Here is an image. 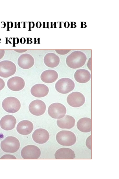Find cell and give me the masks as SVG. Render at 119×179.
<instances>
[{"instance_id":"cell-1","label":"cell","mask_w":119,"mask_h":179,"mask_svg":"<svg viewBox=\"0 0 119 179\" xmlns=\"http://www.w3.org/2000/svg\"><path fill=\"white\" fill-rule=\"evenodd\" d=\"M87 60L85 54L80 51L72 52L67 57L66 62L67 66L72 69H75L83 66Z\"/></svg>"},{"instance_id":"cell-2","label":"cell","mask_w":119,"mask_h":179,"mask_svg":"<svg viewBox=\"0 0 119 179\" xmlns=\"http://www.w3.org/2000/svg\"><path fill=\"white\" fill-rule=\"evenodd\" d=\"M56 139L59 144L67 146L73 145L76 140L75 134L71 131L67 130H62L59 132L56 135Z\"/></svg>"},{"instance_id":"cell-3","label":"cell","mask_w":119,"mask_h":179,"mask_svg":"<svg viewBox=\"0 0 119 179\" xmlns=\"http://www.w3.org/2000/svg\"><path fill=\"white\" fill-rule=\"evenodd\" d=\"M20 146V143L19 140L13 136L7 137L1 143V149L6 152H15L18 150Z\"/></svg>"},{"instance_id":"cell-4","label":"cell","mask_w":119,"mask_h":179,"mask_svg":"<svg viewBox=\"0 0 119 179\" xmlns=\"http://www.w3.org/2000/svg\"><path fill=\"white\" fill-rule=\"evenodd\" d=\"M75 86V83L72 79L65 78L60 79L56 83L55 88L59 92L66 94L72 91Z\"/></svg>"},{"instance_id":"cell-5","label":"cell","mask_w":119,"mask_h":179,"mask_svg":"<svg viewBox=\"0 0 119 179\" xmlns=\"http://www.w3.org/2000/svg\"><path fill=\"white\" fill-rule=\"evenodd\" d=\"M4 110L10 113H15L20 109L21 104L17 98L13 97H9L4 99L2 103Z\"/></svg>"},{"instance_id":"cell-6","label":"cell","mask_w":119,"mask_h":179,"mask_svg":"<svg viewBox=\"0 0 119 179\" xmlns=\"http://www.w3.org/2000/svg\"><path fill=\"white\" fill-rule=\"evenodd\" d=\"M66 109L63 104L59 103H55L48 107V112L49 115L54 119L63 118L66 113Z\"/></svg>"},{"instance_id":"cell-7","label":"cell","mask_w":119,"mask_h":179,"mask_svg":"<svg viewBox=\"0 0 119 179\" xmlns=\"http://www.w3.org/2000/svg\"><path fill=\"white\" fill-rule=\"evenodd\" d=\"M16 70V66L12 62L4 60L0 62V76L9 77L15 74Z\"/></svg>"},{"instance_id":"cell-8","label":"cell","mask_w":119,"mask_h":179,"mask_svg":"<svg viewBox=\"0 0 119 179\" xmlns=\"http://www.w3.org/2000/svg\"><path fill=\"white\" fill-rule=\"evenodd\" d=\"M40 154L39 148L34 145L26 146L22 149L21 152V156L24 159H37Z\"/></svg>"},{"instance_id":"cell-9","label":"cell","mask_w":119,"mask_h":179,"mask_svg":"<svg viewBox=\"0 0 119 179\" xmlns=\"http://www.w3.org/2000/svg\"><path fill=\"white\" fill-rule=\"evenodd\" d=\"M67 101L68 104L73 107H79L82 106L85 102V98L83 95L78 92H74L67 96Z\"/></svg>"},{"instance_id":"cell-10","label":"cell","mask_w":119,"mask_h":179,"mask_svg":"<svg viewBox=\"0 0 119 179\" xmlns=\"http://www.w3.org/2000/svg\"><path fill=\"white\" fill-rule=\"evenodd\" d=\"M46 106L45 103L40 100H35L32 101L29 104V109L32 114L40 116L45 112Z\"/></svg>"},{"instance_id":"cell-11","label":"cell","mask_w":119,"mask_h":179,"mask_svg":"<svg viewBox=\"0 0 119 179\" xmlns=\"http://www.w3.org/2000/svg\"><path fill=\"white\" fill-rule=\"evenodd\" d=\"M8 88L14 91H20L24 88L25 85L24 80L19 76H14L10 78L7 83Z\"/></svg>"},{"instance_id":"cell-12","label":"cell","mask_w":119,"mask_h":179,"mask_svg":"<svg viewBox=\"0 0 119 179\" xmlns=\"http://www.w3.org/2000/svg\"><path fill=\"white\" fill-rule=\"evenodd\" d=\"M33 57L30 54L24 53L21 55L18 60V64L21 68L25 69L32 67L34 64Z\"/></svg>"},{"instance_id":"cell-13","label":"cell","mask_w":119,"mask_h":179,"mask_svg":"<svg viewBox=\"0 0 119 179\" xmlns=\"http://www.w3.org/2000/svg\"><path fill=\"white\" fill-rule=\"evenodd\" d=\"M33 141L39 144L44 143L48 140L49 135L46 129L40 128L35 130L32 135Z\"/></svg>"},{"instance_id":"cell-14","label":"cell","mask_w":119,"mask_h":179,"mask_svg":"<svg viewBox=\"0 0 119 179\" xmlns=\"http://www.w3.org/2000/svg\"><path fill=\"white\" fill-rule=\"evenodd\" d=\"M16 120L13 116L7 115L2 118L0 121L1 128L5 130H10L15 127Z\"/></svg>"},{"instance_id":"cell-15","label":"cell","mask_w":119,"mask_h":179,"mask_svg":"<svg viewBox=\"0 0 119 179\" xmlns=\"http://www.w3.org/2000/svg\"><path fill=\"white\" fill-rule=\"evenodd\" d=\"M49 89L46 85L38 84L31 88V93L32 95L37 98H41L47 95L49 92Z\"/></svg>"},{"instance_id":"cell-16","label":"cell","mask_w":119,"mask_h":179,"mask_svg":"<svg viewBox=\"0 0 119 179\" xmlns=\"http://www.w3.org/2000/svg\"><path fill=\"white\" fill-rule=\"evenodd\" d=\"M33 123L30 121L26 120L20 122L18 124L16 130L20 134L27 135L30 134L33 129Z\"/></svg>"},{"instance_id":"cell-17","label":"cell","mask_w":119,"mask_h":179,"mask_svg":"<svg viewBox=\"0 0 119 179\" xmlns=\"http://www.w3.org/2000/svg\"><path fill=\"white\" fill-rule=\"evenodd\" d=\"M75 120L72 116L68 115L58 119L57 121V126L62 129H71L74 127Z\"/></svg>"},{"instance_id":"cell-18","label":"cell","mask_w":119,"mask_h":179,"mask_svg":"<svg viewBox=\"0 0 119 179\" xmlns=\"http://www.w3.org/2000/svg\"><path fill=\"white\" fill-rule=\"evenodd\" d=\"M43 60L45 64L50 68L57 67L60 63V58L59 56L53 53H49L46 54Z\"/></svg>"},{"instance_id":"cell-19","label":"cell","mask_w":119,"mask_h":179,"mask_svg":"<svg viewBox=\"0 0 119 179\" xmlns=\"http://www.w3.org/2000/svg\"><path fill=\"white\" fill-rule=\"evenodd\" d=\"M57 159H73L75 157L74 152L71 149L62 148L58 149L55 154Z\"/></svg>"},{"instance_id":"cell-20","label":"cell","mask_w":119,"mask_h":179,"mask_svg":"<svg viewBox=\"0 0 119 179\" xmlns=\"http://www.w3.org/2000/svg\"><path fill=\"white\" fill-rule=\"evenodd\" d=\"M74 77L77 82L81 83H85L90 80L91 74L90 72L87 70L80 69L75 72Z\"/></svg>"},{"instance_id":"cell-21","label":"cell","mask_w":119,"mask_h":179,"mask_svg":"<svg viewBox=\"0 0 119 179\" xmlns=\"http://www.w3.org/2000/svg\"><path fill=\"white\" fill-rule=\"evenodd\" d=\"M58 77V75L57 72L53 70H48L44 71L40 76L42 81L46 83L54 82L57 79Z\"/></svg>"},{"instance_id":"cell-22","label":"cell","mask_w":119,"mask_h":179,"mask_svg":"<svg viewBox=\"0 0 119 179\" xmlns=\"http://www.w3.org/2000/svg\"><path fill=\"white\" fill-rule=\"evenodd\" d=\"M77 127L80 131L88 132L91 131V119L86 117L80 119L77 123Z\"/></svg>"},{"instance_id":"cell-23","label":"cell","mask_w":119,"mask_h":179,"mask_svg":"<svg viewBox=\"0 0 119 179\" xmlns=\"http://www.w3.org/2000/svg\"><path fill=\"white\" fill-rule=\"evenodd\" d=\"M86 145L87 147L91 149V135H90L87 139L86 141Z\"/></svg>"},{"instance_id":"cell-24","label":"cell","mask_w":119,"mask_h":179,"mask_svg":"<svg viewBox=\"0 0 119 179\" xmlns=\"http://www.w3.org/2000/svg\"><path fill=\"white\" fill-rule=\"evenodd\" d=\"M71 50H55L57 53L60 55H65L70 52Z\"/></svg>"},{"instance_id":"cell-25","label":"cell","mask_w":119,"mask_h":179,"mask_svg":"<svg viewBox=\"0 0 119 179\" xmlns=\"http://www.w3.org/2000/svg\"><path fill=\"white\" fill-rule=\"evenodd\" d=\"M0 159H16V158L14 156L10 155H6L3 156Z\"/></svg>"},{"instance_id":"cell-26","label":"cell","mask_w":119,"mask_h":179,"mask_svg":"<svg viewBox=\"0 0 119 179\" xmlns=\"http://www.w3.org/2000/svg\"><path fill=\"white\" fill-rule=\"evenodd\" d=\"M5 85V84L4 81L0 78V91L4 87Z\"/></svg>"},{"instance_id":"cell-27","label":"cell","mask_w":119,"mask_h":179,"mask_svg":"<svg viewBox=\"0 0 119 179\" xmlns=\"http://www.w3.org/2000/svg\"><path fill=\"white\" fill-rule=\"evenodd\" d=\"M87 65L90 70H91V58H90L87 62Z\"/></svg>"},{"instance_id":"cell-28","label":"cell","mask_w":119,"mask_h":179,"mask_svg":"<svg viewBox=\"0 0 119 179\" xmlns=\"http://www.w3.org/2000/svg\"><path fill=\"white\" fill-rule=\"evenodd\" d=\"M5 53V51L4 50H0V59L4 56Z\"/></svg>"},{"instance_id":"cell-29","label":"cell","mask_w":119,"mask_h":179,"mask_svg":"<svg viewBox=\"0 0 119 179\" xmlns=\"http://www.w3.org/2000/svg\"><path fill=\"white\" fill-rule=\"evenodd\" d=\"M13 42L14 44H17L18 43L19 40V39L18 38H13Z\"/></svg>"},{"instance_id":"cell-30","label":"cell","mask_w":119,"mask_h":179,"mask_svg":"<svg viewBox=\"0 0 119 179\" xmlns=\"http://www.w3.org/2000/svg\"><path fill=\"white\" fill-rule=\"evenodd\" d=\"M36 26L37 28H40L42 26V24L41 22L38 21L36 24Z\"/></svg>"},{"instance_id":"cell-31","label":"cell","mask_w":119,"mask_h":179,"mask_svg":"<svg viewBox=\"0 0 119 179\" xmlns=\"http://www.w3.org/2000/svg\"><path fill=\"white\" fill-rule=\"evenodd\" d=\"M20 42L22 44H24L26 42L25 38H21L20 39Z\"/></svg>"},{"instance_id":"cell-32","label":"cell","mask_w":119,"mask_h":179,"mask_svg":"<svg viewBox=\"0 0 119 179\" xmlns=\"http://www.w3.org/2000/svg\"><path fill=\"white\" fill-rule=\"evenodd\" d=\"M37 41H38L37 43H39L40 42V38H37ZM37 42V38H35V43H34L36 44V42Z\"/></svg>"},{"instance_id":"cell-33","label":"cell","mask_w":119,"mask_h":179,"mask_svg":"<svg viewBox=\"0 0 119 179\" xmlns=\"http://www.w3.org/2000/svg\"><path fill=\"white\" fill-rule=\"evenodd\" d=\"M27 38V43L29 44V41H30V42H31L32 43V41H31V40H32V39H31L30 40L28 38Z\"/></svg>"}]
</instances>
